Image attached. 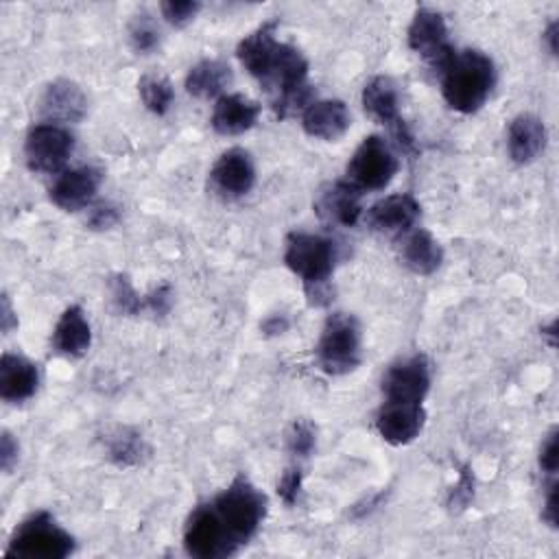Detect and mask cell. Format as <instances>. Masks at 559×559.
<instances>
[{
  "label": "cell",
  "instance_id": "cell-1",
  "mask_svg": "<svg viewBox=\"0 0 559 559\" xmlns=\"http://www.w3.org/2000/svg\"><path fill=\"white\" fill-rule=\"evenodd\" d=\"M441 94L459 114L478 111L496 85V66L483 50H454L452 59L439 72Z\"/></svg>",
  "mask_w": 559,
  "mask_h": 559
},
{
  "label": "cell",
  "instance_id": "cell-2",
  "mask_svg": "<svg viewBox=\"0 0 559 559\" xmlns=\"http://www.w3.org/2000/svg\"><path fill=\"white\" fill-rule=\"evenodd\" d=\"M338 260L336 242L321 234L290 231L286 238L284 262L301 280L310 304L323 306L330 301L328 282Z\"/></svg>",
  "mask_w": 559,
  "mask_h": 559
},
{
  "label": "cell",
  "instance_id": "cell-3",
  "mask_svg": "<svg viewBox=\"0 0 559 559\" xmlns=\"http://www.w3.org/2000/svg\"><path fill=\"white\" fill-rule=\"evenodd\" d=\"M210 504L236 548L258 533L269 507L266 496L247 476H236Z\"/></svg>",
  "mask_w": 559,
  "mask_h": 559
},
{
  "label": "cell",
  "instance_id": "cell-4",
  "mask_svg": "<svg viewBox=\"0 0 559 559\" xmlns=\"http://www.w3.org/2000/svg\"><path fill=\"white\" fill-rule=\"evenodd\" d=\"M362 332L360 323L349 312H332L317 343V362L330 376H345L360 365Z\"/></svg>",
  "mask_w": 559,
  "mask_h": 559
},
{
  "label": "cell",
  "instance_id": "cell-5",
  "mask_svg": "<svg viewBox=\"0 0 559 559\" xmlns=\"http://www.w3.org/2000/svg\"><path fill=\"white\" fill-rule=\"evenodd\" d=\"M72 552L74 537L48 511H37L17 524L4 550L7 557L20 559H63Z\"/></svg>",
  "mask_w": 559,
  "mask_h": 559
},
{
  "label": "cell",
  "instance_id": "cell-6",
  "mask_svg": "<svg viewBox=\"0 0 559 559\" xmlns=\"http://www.w3.org/2000/svg\"><path fill=\"white\" fill-rule=\"evenodd\" d=\"M400 168L395 151L380 135H367L345 168V179L362 194L371 190H384Z\"/></svg>",
  "mask_w": 559,
  "mask_h": 559
},
{
  "label": "cell",
  "instance_id": "cell-7",
  "mask_svg": "<svg viewBox=\"0 0 559 559\" xmlns=\"http://www.w3.org/2000/svg\"><path fill=\"white\" fill-rule=\"evenodd\" d=\"M362 107L365 111L378 120L380 124H384L395 144L406 153V155H415L417 153V144L415 138L411 133V129L406 127L404 118L400 116V96H397V87L389 76H373L371 81L365 83L362 87Z\"/></svg>",
  "mask_w": 559,
  "mask_h": 559
},
{
  "label": "cell",
  "instance_id": "cell-8",
  "mask_svg": "<svg viewBox=\"0 0 559 559\" xmlns=\"http://www.w3.org/2000/svg\"><path fill=\"white\" fill-rule=\"evenodd\" d=\"M74 151V135L68 127L39 122L24 138V157L33 173L52 175L66 166Z\"/></svg>",
  "mask_w": 559,
  "mask_h": 559
},
{
  "label": "cell",
  "instance_id": "cell-9",
  "mask_svg": "<svg viewBox=\"0 0 559 559\" xmlns=\"http://www.w3.org/2000/svg\"><path fill=\"white\" fill-rule=\"evenodd\" d=\"M183 548L197 559H223L238 552L210 502L199 504L183 526Z\"/></svg>",
  "mask_w": 559,
  "mask_h": 559
},
{
  "label": "cell",
  "instance_id": "cell-10",
  "mask_svg": "<svg viewBox=\"0 0 559 559\" xmlns=\"http://www.w3.org/2000/svg\"><path fill=\"white\" fill-rule=\"evenodd\" d=\"M406 39L411 50H415L437 74L445 68L456 50L448 39V26L443 15L428 7H419L413 13Z\"/></svg>",
  "mask_w": 559,
  "mask_h": 559
},
{
  "label": "cell",
  "instance_id": "cell-11",
  "mask_svg": "<svg viewBox=\"0 0 559 559\" xmlns=\"http://www.w3.org/2000/svg\"><path fill=\"white\" fill-rule=\"evenodd\" d=\"M384 402L421 404L430 391V362L424 354H411L395 360L380 382Z\"/></svg>",
  "mask_w": 559,
  "mask_h": 559
},
{
  "label": "cell",
  "instance_id": "cell-12",
  "mask_svg": "<svg viewBox=\"0 0 559 559\" xmlns=\"http://www.w3.org/2000/svg\"><path fill=\"white\" fill-rule=\"evenodd\" d=\"M419 203L413 194L402 192V194H389L380 201H376L367 214H365V223L382 236L389 238H402L404 234H408L417 218H419Z\"/></svg>",
  "mask_w": 559,
  "mask_h": 559
},
{
  "label": "cell",
  "instance_id": "cell-13",
  "mask_svg": "<svg viewBox=\"0 0 559 559\" xmlns=\"http://www.w3.org/2000/svg\"><path fill=\"white\" fill-rule=\"evenodd\" d=\"M255 183V166L245 148H227L210 170V186L223 199H240Z\"/></svg>",
  "mask_w": 559,
  "mask_h": 559
},
{
  "label": "cell",
  "instance_id": "cell-14",
  "mask_svg": "<svg viewBox=\"0 0 559 559\" xmlns=\"http://www.w3.org/2000/svg\"><path fill=\"white\" fill-rule=\"evenodd\" d=\"M100 181H103V173L98 168L79 166V168L63 170L50 186L48 194L59 210L79 212L94 201L100 188Z\"/></svg>",
  "mask_w": 559,
  "mask_h": 559
},
{
  "label": "cell",
  "instance_id": "cell-15",
  "mask_svg": "<svg viewBox=\"0 0 559 559\" xmlns=\"http://www.w3.org/2000/svg\"><path fill=\"white\" fill-rule=\"evenodd\" d=\"M39 114L50 124H72L87 114V98L83 90L70 79H55L39 96Z\"/></svg>",
  "mask_w": 559,
  "mask_h": 559
},
{
  "label": "cell",
  "instance_id": "cell-16",
  "mask_svg": "<svg viewBox=\"0 0 559 559\" xmlns=\"http://www.w3.org/2000/svg\"><path fill=\"white\" fill-rule=\"evenodd\" d=\"M362 192L347 179L323 186L314 199V212L321 221L338 227H354L362 214Z\"/></svg>",
  "mask_w": 559,
  "mask_h": 559
},
{
  "label": "cell",
  "instance_id": "cell-17",
  "mask_svg": "<svg viewBox=\"0 0 559 559\" xmlns=\"http://www.w3.org/2000/svg\"><path fill=\"white\" fill-rule=\"evenodd\" d=\"M376 430L391 445H406L415 441L426 424V411L421 404L382 402L376 413Z\"/></svg>",
  "mask_w": 559,
  "mask_h": 559
},
{
  "label": "cell",
  "instance_id": "cell-18",
  "mask_svg": "<svg viewBox=\"0 0 559 559\" xmlns=\"http://www.w3.org/2000/svg\"><path fill=\"white\" fill-rule=\"evenodd\" d=\"M275 26H277V20L264 22L255 31L245 35L236 46V57H238L240 66L255 81H260V85L266 81V76L273 68V61L280 52V46H282V41H277V37H275Z\"/></svg>",
  "mask_w": 559,
  "mask_h": 559
},
{
  "label": "cell",
  "instance_id": "cell-19",
  "mask_svg": "<svg viewBox=\"0 0 559 559\" xmlns=\"http://www.w3.org/2000/svg\"><path fill=\"white\" fill-rule=\"evenodd\" d=\"M352 124L349 109L338 98H323L312 100L301 111V127L310 138L323 140V142H336L347 133Z\"/></svg>",
  "mask_w": 559,
  "mask_h": 559
},
{
  "label": "cell",
  "instance_id": "cell-20",
  "mask_svg": "<svg viewBox=\"0 0 559 559\" xmlns=\"http://www.w3.org/2000/svg\"><path fill=\"white\" fill-rule=\"evenodd\" d=\"M546 140H548L546 124L535 114H518L509 122L507 151H509V157L520 166L535 162L539 153L546 148Z\"/></svg>",
  "mask_w": 559,
  "mask_h": 559
},
{
  "label": "cell",
  "instance_id": "cell-21",
  "mask_svg": "<svg viewBox=\"0 0 559 559\" xmlns=\"http://www.w3.org/2000/svg\"><path fill=\"white\" fill-rule=\"evenodd\" d=\"M260 116V105L242 94H223L216 98L210 124L218 135H240L249 131Z\"/></svg>",
  "mask_w": 559,
  "mask_h": 559
},
{
  "label": "cell",
  "instance_id": "cell-22",
  "mask_svg": "<svg viewBox=\"0 0 559 559\" xmlns=\"http://www.w3.org/2000/svg\"><path fill=\"white\" fill-rule=\"evenodd\" d=\"M39 384L37 365L20 354H2L0 358V397L17 404L35 395Z\"/></svg>",
  "mask_w": 559,
  "mask_h": 559
},
{
  "label": "cell",
  "instance_id": "cell-23",
  "mask_svg": "<svg viewBox=\"0 0 559 559\" xmlns=\"http://www.w3.org/2000/svg\"><path fill=\"white\" fill-rule=\"evenodd\" d=\"M92 345V328L81 306H68L55 330H52V347L57 354L66 358H81Z\"/></svg>",
  "mask_w": 559,
  "mask_h": 559
},
{
  "label": "cell",
  "instance_id": "cell-24",
  "mask_svg": "<svg viewBox=\"0 0 559 559\" xmlns=\"http://www.w3.org/2000/svg\"><path fill=\"white\" fill-rule=\"evenodd\" d=\"M400 260L415 275H430L443 262V249L426 229H411L400 240Z\"/></svg>",
  "mask_w": 559,
  "mask_h": 559
},
{
  "label": "cell",
  "instance_id": "cell-25",
  "mask_svg": "<svg viewBox=\"0 0 559 559\" xmlns=\"http://www.w3.org/2000/svg\"><path fill=\"white\" fill-rule=\"evenodd\" d=\"M231 81V68L218 59H203L186 74V92L194 98H218Z\"/></svg>",
  "mask_w": 559,
  "mask_h": 559
},
{
  "label": "cell",
  "instance_id": "cell-26",
  "mask_svg": "<svg viewBox=\"0 0 559 559\" xmlns=\"http://www.w3.org/2000/svg\"><path fill=\"white\" fill-rule=\"evenodd\" d=\"M105 452L111 463L120 467H135L142 465L148 456V445L144 437L129 426H114L103 437Z\"/></svg>",
  "mask_w": 559,
  "mask_h": 559
},
{
  "label": "cell",
  "instance_id": "cell-27",
  "mask_svg": "<svg viewBox=\"0 0 559 559\" xmlns=\"http://www.w3.org/2000/svg\"><path fill=\"white\" fill-rule=\"evenodd\" d=\"M138 92H140L144 107L155 116H166L168 109L173 107L175 90H173L170 81L164 76H155V74L142 76L138 83Z\"/></svg>",
  "mask_w": 559,
  "mask_h": 559
},
{
  "label": "cell",
  "instance_id": "cell-28",
  "mask_svg": "<svg viewBox=\"0 0 559 559\" xmlns=\"http://www.w3.org/2000/svg\"><path fill=\"white\" fill-rule=\"evenodd\" d=\"M129 41L138 55H148L159 46V28L151 13L140 11L129 24Z\"/></svg>",
  "mask_w": 559,
  "mask_h": 559
},
{
  "label": "cell",
  "instance_id": "cell-29",
  "mask_svg": "<svg viewBox=\"0 0 559 559\" xmlns=\"http://www.w3.org/2000/svg\"><path fill=\"white\" fill-rule=\"evenodd\" d=\"M109 293H111V304L120 314L146 312V297L135 293L127 275H120V273L114 275L109 280Z\"/></svg>",
  "mask_w": 559,
  "mask_h": 559
},
{
  "label": "cell",
  "instance_id": "cell-30",
  "mask_svg": "<svg viewBox=\"0 0 559 559\" xmlns=\"http://www.w3.org/2000/svg\"><path fill=\"white\" fill-rule=\"evenodd\" d=\"M314 443H317V437H314V428L310 421L306 419H297L293 421L288 435H286V448L293 456H299V459H306L312 454L314 450Z\"/></svg>",
  "mask_w": 559,
  "mask_h": 559
},
{
  "label": "cell",
  "instance_id": "cell-31",
  "mask_svg": "<svg viewBox=\"0 0 559 559\" xmlns=\"http://www.w3.org/2000/svg\"><path fill=\"white\" fill-rule=\"evenodd\" d=\"M159 11L168 24L186 26L201 11V2H197V0H164V2H159Z\"/></svg>",
  "mask_w": 559,
  "mask_h": 559
},
{
  "label": "cell",
  "instance_id": "cell-32",
  "mask_svg": "<svg viewBox=\"0 0 559 559\" xmlns=\"http://www.w3.org/2000/svg\"><path fill=\"white\" fill-rule=\"evenodd\" d=\"M301 469L299 467H288L280 480H277V496L282 498L284 504L293 507L297 502V496H299V489H301Z\"/></svg>",
  "mask_w": 559,
  "mask_h": 559
},
{
  "label": "cell",
  "instance_id": "cell-33",
  "mask_svg": "<svg viewBox=\"0 0 559 559\" xmlns=\"http://www.w3.org/2000/svg\"><path fill=\"white\" fill-rule=\"evenodd\" d=\"M557 463H559V445H557V430L552 428L542 448H539V467L548 474V476H555L557 474Z\"/></svg>",
  "mask_w": 559,
  "mask_h": 559
},
{
  "label": "cell",
  "instance_id": "cell-34",
  "mask_svg": "<svg viewBox=\"0 0 559 559\" xmlns=\"http://www.w3.org/2000/svg\"><path fill=\"white\" fill-rule=\"evenodd\" d=\"M120 218V212L116 205L111 203H98L90 210V218H87V225L92 229H109L118 223Z\"/></svg>",
  "mask_w": 559,
  "mask_h": 559
},
{
  "label": "cell",
  "instance_id": "cell-35",
  "mask_svg": "<svg viewBox=\"0 0 559 559\" xmlns=\"http://www.w3.org/2000/svg\"><path fill=\"white\" fill-rule=\"evenodd\" d=\"M557 498H559V489H557V480H550L546 487V496H544V507H542V518L550 528H557V520H559V509H557Z\"/></svg>",
  "mask_w": 559,
  "mask_h": 559
},
{
  "label": "cell",
  "instance_id": "cell-36",
  "mask_svg": "<svg viewBox=\"0 0 559 559\" xmlns=\"http://www.w3.org/2000/svg\"><path fill=\"white\" fill-rule=\"evenodd\" d=\"M17 452H20V445L17 441L13 439V435L9 430L2 432V439H0V465H2V472H11L13 465L17 463Z\"/></svg>",
  "mask_w": 559,
  "mask_h": 559
},
{
  "label": "cell",
  "instance_id": "cell-37",
  "mask_svg": "<svg viewBox=\"0 0 559 559\" xmlns=\"http://www.w3.org/2000/svg\"><path fill=\"white\" fill-rule=\"evenodd\" d=\"M472 493H474V478H472L469 469L463 467L461 478H459V483H456V487H454V491H452V496H450V504L465 507V504L469 502Z\"/></svg>",
  "mask_w": 559,
  "mask_h": 559
},
{
  "label": "cell",
  "instance_id": "cell-38",
  "mask_svg": "<svg viewBox=\"0 0 559 559\" xmlns=\"http://www.w3.org/2000/svg\"><path fill=\"white\" fill-rule=\"evenodd\" d=\"M260 328H262V332L269 334V336L282 334V332L288 330V319H286V314H271V317H266V319L262 321Z\"/></svg>",
  "mask_w": 559,
  "mask_h": 559
},
{
  "label": "cell",
  "instance_id": "cell-39",
  "mask_svg": "<svg viewBox=\"0 0 559 559\" xmlns=\"http://www.w3.org/2000/svg\"><path fill=\"white\" fill-rule=\"evenodd\" d=\"M0 325H2V332L9 334L15 325H17V317L13 314V308H11V301L7 295H2V310H0Z\"/></svg>",
  "mask_w": 559,
  "mask_h": 559
},
{
  "label": "cell",
  "instance_id": "cell-40",
  "mask_svg": "<svg viewBox=\"0 0 559 559\" xmlns=\"http://www.w3.org/2000/svg\"><path fill=\"white\" fill-rule=\"evenodd\" d=\"M557 31H559V22L552 20V22L546 26V31L542 33V39L546 41V48H548V52H550L552 57H557Z\"/></svg>",
  "mask_w": 559,
  "mask_h": 559
},
{
  "label": "cell",
  "instance_id": "cell-41",
  "mask_svg": "<svg viewBox=\"0 0 559 559\" xmlns=\"http://www.w3.org/2000/svg\"><path fill=\"white\" fill-rule=\"evenodd\" d=\"M555 328H557V321H550L546 328H542V334H544V336H548L550 347H555Z\"/></svg>",
  "mask_w": 559,
  "mask_h": 559
}]
</instances>
